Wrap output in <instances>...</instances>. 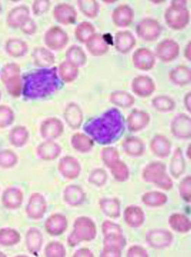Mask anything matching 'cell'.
I'll use <instances>...</instances> for the list:
<instances>
[{"label": "cell", "instance_id": "cell-7", "mask_svg": "<svg viewBox=\"0 0 191 257\" xmlns=\"http://www.w3.org/2000/svg\"><path fill=\"white\" fill-rule=\"evenodd\" d=\"M131 88L133 93L141 97L150 96L155 91L154 81L147 75H138L132 81Z\"/></svg>", "mask_w": 191, "mask_h": 257}, {"label": "cell", "instance_id": "cell-2", "mask_svg": "<svg viewBox=\"0 0 191 257\" xmlns=\"http://www.w3.org/2000/svg\"><path fill=\"white\" fill-rule=\"evenodd\" d=\"M57 68L42 69L24 78V94L30 98L50 96L60 88Z\"/></svg>", "mask_w": 191, "mask_h": 257}, {"label": "cell", "instance_id": "cell-25", "mask_svg": "<svg viewBox=\"0 0 191 257\" xmlns=\"http://www.w3.org/2000/svg\"><path fill=\"white\" fill-rule=\"evenodd\" d=\"M77 5L81 13L87 18L93 19L97 18L99 14V4L95 0H80L78 1Z\"/></svg>", "mask_w": 191, "mask_h": 257}, {"label": "cell", "instance_id": "cell-8", "mask_svg": "<svg viewBox=\"0 0 191 257\" xmlns=\"http://www.w3.org/2000/svg\"><path fill=\"white\" fill-rule=\"evenodd\" d=\"M134 12L132 8L127 5H120L112 14V20L118 27H129L134 21Z\"/></svg>", "mask_w": 191, "mask_h": 257}, {"label": "cell", "instance_id": "cell-12", "mask_svg": "<svg viewBox=\"0 0 191 257\" xmlns=\"http://www.w3.org/2000/svg\"><path fill=\"white\" fill-rule=\"evenodd\" d=\"M150 120V116L148 113L140 110H134L128 117L127 123L129 130H142L147 126Z\"/></svg>", "mask_w": 191, "mask_h": 257}, {"label": "cell", "instance_id": "cell-26", "mask_svg": "<svg viewBox=\"0 0 191 257\" xmlns=\"http://www.w3.org/2000/svg\"><path fill=\"white\" fill-rule=\"evenodd\" d=\"M28 248L31 252L35 253L40 250L42 244V235L36 229H31L27 235Z\"/></svg>", "mask_w": 191, "mask_h": 257}, {"label": "cell", "instance_id": "cell-20", "mask_svg": "<svg viewBox=\"0 0 191 257\" xmlns=\"http://www.w3.org/2000/svg\"><path fill=\"white\" fill-rule=\"evenodd\" d=\"M94 25L88 22H81L75 30V38L81 43H86L95 34Z\"/></svg>", "mask_w": 191, "mask_h": 257}, {"label": "cell", "instance_id": "cell-34", "mask_svg": "<svg viewBox=\"0 0 191 257\" xmlns=\"http://www.w3.org/2000/svg\"><path fill=\"white\" fill-rule=\"evenodd\" d=\"M190 100H191V93L190 92L187 93L185 95L184 98V104L185 108L187 109V110L190 112Z\"/></svg>", "mask_w": 191, "mask_h": 257}, {"label": "cell", "instance_id": "cell-21", "mask_svg": "<svg viewBox=\"0 0 191 257\" xmlns=\"http://www.w3.org/2000/svg\"><path fill=\"white\" fill-rule=\"evenodd\" d=\"M22 202V194L16 189H10L5 192L3 202L6 207L10 209L19 208Z\"/></svg>", "mask_w": 191, "mask_h": 257}, {"label": "cell", "instance_id": "cell-5", "mask_svg": "<svg viewBox=\"0 0 191 257\" xmlns=\"http://www.w3.org/2000/svg\"><path fill=\"white\" fill-rule=\"evenodd\" d=\"M179 46L172 40H165L156 47L155 54L160 60L164 63L170 62L175 60L179 54Z\"/></svg>", "mask_w": 191, "mask_h": 257}, {"label": "cell", "instance_id": "cell-30", "mask_svg": "<svg viewBox=\"0 0 191 257\" xmlns=\"http://www.w3.org/2000/svg\"><path fill=\"white\" fill-rule=\"evenodd\" d=\"M153 149L154 152L158 154V155L164 156H166L167 153L164 150L168 153L169 150V143H168L164 137L158 136L154 139L153 142Z\"/></svg>", "mask_w": 191, "mask_h": 257}, {"label": "cell", "instance_id": "cell-16", "mask_svg": "<svg viewBox=\"0 0 191 257\" xmlns=\"http://www.w3.org/2000/svg\"><path fill=\"white\" fill-rule=\"evenodd\" d=\"M46 211V203L41 195L34 194L27 206V212L29 216L34 219L43 217Z\"/></svg>", "mask_w": 191, "mask_h": 257}, {"label": "cell", "instance_id": "cell-35", "mask_svg": "<svg viewBox=\"0 0 191 257\" xmlns=\"http://www.w3.org/2000/svg\"><path fill=\"white\" fill-rule=\"evenodd\" d=\"M191 43L190 41H189V43H188L185 47L184 51V57L186 58V59L188 61H190L191 60Z\"/></svg>", "mask_w": 191, "mask_h": 257}, {"label": "cell", "instance_id": "cell-28", "mask_svg": "<svg viewBox=\"0 0 191 257\" xmlns=\"http://www.w3.org/2000/svg\"><path fill=\"white\" fill-rule=\"evenodd\" d=\"M60 169L64 176L69 178H73L76 177L78 174V166L74 160L67 158L61 161Z\"/></svg>", "mask_w": 191, "mask_h": 257}, {"label": "cell", "instance_id": "cell-31", "mask_svg": "<svg viewBox=\"0 0 191 257\" xmlns=\"http://www.w3.org/2000/svg\"><path fill=\"white\" fill-rule=\"evenodd\" d=\"M72 144L75 149L81 151H86L90 149L92 143L88 138L83 134H76L73 137Z\"/></svg>", "mask_w": 191, "mask_h": 257}, {"label": "cell", "instance_id": "cell-17", "mask_svg": "<svg viewBox=\"0 0 191 257\" xmlns=\"http://www.w3.org/2000/svg\"><path fill=\"white\" fill-rule=\"evenodd\" d=\"M67 123L72 128H78L82 123L83 115L80 106L76 103H70L66 108L64 112Z\"/></svg>", "mask_w": 191, "mask_h": 257}, {"label": "cell", "instance_id": "cell-14", "mask_svg": "<svg viewBox=\"0 0 191 257\" xmlns=\"http://www.w3.org/2000/svg\"><path fill=\"white\" fill-rule=\"evenodd\" d=\"M56 19L64 25L74 24L76 21L77 13L71 5L62 4L57 6L54 10Z\"/></svg>", "mask_w": 191, "mask_h": 257}, {"label": "cell", "instance_id": "cell-11", "mask_svg": "<svg viewBox=\"0 0 191 257\" xmlns=\"http://www.w3.org/2000/svg\"><path fill=\"white\" fill-rule=\"evenodd\" d=\"M86 47L89 54L94 57H101L107 54L109 50V44L100 33H95L87 42Z\"/></svg>", "mask_w": 191, "mask_h": 257}, {"label": "cell", "instance_id": "cell-10", "mask_svg": "<svg viewBox=\"0 0 191 257\" xmlns=\"http://www.w3.org/2000/svg\"><path fill=\"white\" fill-rule=\"evenodd\" d=\"M172 131L179 138H189L190 136V118L184 113L175 117L172 122Z\"/></svg>", "mask_w": 191, "mask_h": 257}, {"label": "cell", "instance_id": "cell-33", "mask_svg": "<svg viewBox=\"0 0 191 257\" xmlns=\"http://www.w3.org/2000/svg\"><path fill=\"white\" fill-rule=\"evenodd\" d=\"M16 157L13 153L4 152L0 153V166L4 167L13 166L16 164Z\"/></svg>", "mask_w": 191, "mask_h": 257}, {"label": "cell", "instance_id": "cell-4", "mask_svg": "<svg viewBox=\"0 0 191 257\" xmlns=\"http://www.w3.org/2000/svg\"><path fill=\"white\" fill-rule=\"evenodd\" d=\"M137 36L143 41L153 42L158 40L162 32V27L158 21L146 18L136 25Z\"/></svg>", "mask_w": 191, "mask_h": 257}, {"label": "cell", "instance_id": "cell-22", "mask_svg": "<svg viewBox=\"0 0 191 257\" xmlns=\"http://www.w3.org/2000/svg\"><path fill=\"white\" fill-rule=\"evenodd\" d=\"M43 131V136L45 138H55L62 133L63 125L57 119L53 118L48 120L44 124Z\"/></svg>", "mask_w": 191, "mask_h": 257}, {"label": "cell", "instance_id": "cell-32", "mask_svg": "<svg viewBox=\"0 0 191 257\" xmlns=\"http://www.w3.org/2000/svg\"><path fill=\"white\" fill-rule=\"evenodd\" d=\"M125 148L128 152L133 148L131 154L137 155L142 152V149H143L141 142L138 139L133 138L129 139L126 141Z\"/></svg>", "mask_w": 191, "mask_h": 257}, {"label": "cell", "instance_id": "cell-36", "mask_svg": "<svg viewBox=\"0 0 191 257\" xmlns=\"http://www.w3.org/2000/svg\"><path fill=\"white\" fill-rule=\"evenodd\" d=\"M0 256H5L4 253L0 252Z\"/></svg>", "mask_w": 191, "mask_h": 257}, {"label": "cell", "instance_id": "cell-19", "mask_svg": "<svg viewBox=\"0 0 191 257\" xmlns=\"http://www.w3.org/2000/svg\"><path fill=\"white\" fill-rule=\"evenodd\" d=\"M66 59L68 62L80 68L86 64L87 57L85 52L83 51L81 47L74 45L67 50Z\"/></svg>", "mask_w": 191, "mask_h": 257}, {"label": "cell", "instance_id": "cell-3", "mask_svg": "<svg viewBox=\"0 0 191 257\" xmlns=\"http://www.w3.org/2000/svg\"><path fill=\"white\" fill-rule=\"evenodd\" d=\"M186 5V1H172L170 7L165 11V23L170 29L181 30L189 24L190 13Z\"/></svg>", "mask_w": 191, "mask_h": 257}, {"label": "cell", "instance_id": "cell-1", "mask_svg": "<svg viewBox=\"0 0 191 257\" xmlns=\"http://www.w3.org/2000/svg\"><path fill=\"white\" fill-rule=\"evenodd\" d=\"M84 130L100 144L114 143L125 131V119L116 108H111L101 115L89 119L84 125Z\"/></svg>", "mask_w": 191, "mask_h": 257}, {"label": "cell", "instance_id": "cell-15", "mask_svg": "<svg viewBox=\"0 0 191 257\" xmlns=\"http://www.w3.org/2000/svg\"><path fill=\"white\" fill-rule=\"evenodd\" d=\"M169 79L173 84L183 86L189 84L191 80L190 69L184 65L174 68L169 72Z\"/></svg>", "mask_w": 191, "mask_h": 257}, {"label": "cell", "instance_id": "cell-27", "mask_svg": "<svg viewBox=\"0 0 191 257\" xmlns=\"http://www.w3.org/2000/svg\"><path fill=\"white\" fill-rule=\"evenodd\" d=\"M21 239V236L18 231L12 229H2L0 230V244L12 245L17 244Z\"/></svg>", "mask_w": 191, "mask_h": 257}, {"label": "cell", "instance_id": "cell-13", "mask_svg": "<svg viewBox=\"0 0 191 257\" xmlns=\"http://www.w3.org/2000/svg\"><path fill=\"white\" fill-rule=\"evenodd\" d=\"M46 41L50 48L60 50L65 47L68 41V37L63 30L60 28L55 27L48 32Z\"/></svg>", "mask_w": 191, "mask_h": 257}, {"label": "cell", "instance_id": "cell-6", "mask_svg": "<svg viewBox=\"0 0 191 257\" xmlns=\"http://www.w3.org/2000/svg\"><path fill=\"white\" fill-rule=\"evenodd\" d=\"M133 63L135 68L141 71H150L156 63V56L147 48H139L134 52Z\"/></svg>", "mask_w": 191, "mask_h": 257}, {"label": "cell", "instance_id": "cell-24", "mask_svg": "<svg viewBox=\"0 0 191 257\" xmlns=\"http://www.w3.org/2000/svg\"><path fill=\"white\" fill-rule=\"evenodd\" d=\"M151 102L153 107L161 112L172 111L175 107V102L173 99L165 95H159L154 97Z\"/></svg>", "mask_w": 191, "mask_h": 257}, {"label": "cell", "instance_id": "cell-18", "mask_svg": "<svg viewBox=\"0 0 191 257\" xmlns=\"http://www.w3.org/2000/svg\"><path fill=\"white\" fill-rule=\"evenodd\" d=\"M110 100L112 104L120 108H126L134 104L135 98L127 91L119 90L111 94Z\"/></svg>", "mask_w": 191, "mask_h": 257}, {"label": "cell", "instance_id": "cell-23", "mask_svg": "<svg viewBox=\"0 0 191 257\" xmlns=\"http://www.w3.org/2000/svg\"><path fill=\"white\" fill-rule=\"evenodd\" d=\"M59 72L61 79L65 82H73L77 79L79 74L78 67L68 61H65L61 64Z\"/></svg>", "mask_w": 191, "mask_h": 257}, {"label": "cell", "instance_id": "cell-29", "mask_svg": "<svg viewBox=\"0 0 191 257\" xmlns=\"http://www.w3.org/2000/svg\"><path fill=\"white\" fill-rule=\"evenodd\" d=\"M38 153L43 159H55L60 153V149L54 144L46 143L39 148Z\"/></svg>", "mask_w": 191, "mask_h": 257}, {"label": "cell", "instance_id": "cell-9", "mask_svg": "<svg viewBox=\"0 0 191 257\" xmlns=\"http://www.w3.org/2000/svg\"><path fill=\"white\" fill-rule=\"evenodd\" d=\"M114 44L117 52L125 54L134 48L136 40L133 33L129 31H121L115 34Z\"/></svg>", "mask_w": 191, "mask_h": 257}]
</instances>
